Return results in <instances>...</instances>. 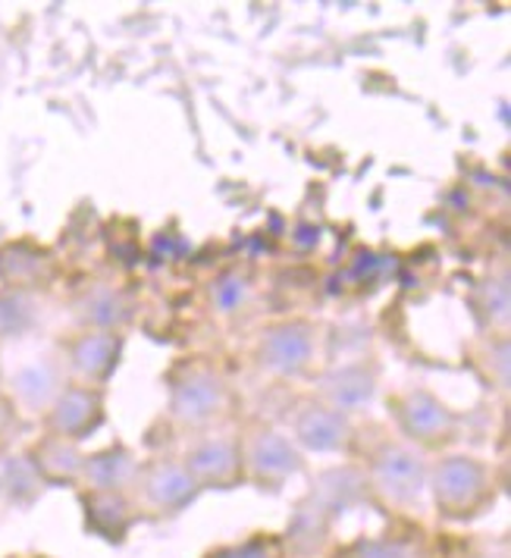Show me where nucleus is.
I'll list each match as a JSON object with an SVG mask.
<instances>
[{
    "label": "nucleus",
    "mask_w": 511,
    "mask_h": 558,
    "mask_svg": "<svg viewBox=\"0 0 511 558\" xmlns=\"http://www.w3.org/2000/svg\"><path fill=\"white\" fill-rule=\"evenodd\" d=\"M232 386L220 367L202 357H188L170 374V399L167 414L170 421L188 433L227 427L232 414Z\"/></svg>",
    "instance_id": "3"
},
{
    "label": "nucleus",
    "mask_w": 511,
    "mask_h": 558,
    "mask_svg": "<svg viewBox=\"0 0 511 558\" xmlns=\"http://www.w3.org/2000/svg\"><path fill=\"white\" fill-rule=\"evenodd\" d=\"M285 433L305 456H339L358 442L355 421L327 402H320L317 396H307L292 408Z\"/></svg>",
    "instance_id": "9"
},
{
    "label": "nucleus",
    "mask_w": 511,
    "mask_h": 558,
    "mask_svg": "<svg viewBox=\"0 0 511 558\" xmlns=\"http://www.w3.org/2000/svg\"><path fill=\"white\" fill-rule=\"evenodd\" d=\"M389 417L399 439L427 452H442L459 439L461 417L436 392L424 386L399 389L389 396Z\"/></svg>",
    "instance_id": "5"
},
{
    "label": "nucleus",
    "mask_w": 511,
    "mask_h": 558,
    "mask_svg": "<svg viewBox=\"0 0 511 558\" xmlns=\"http://www.w3.org/2000/svg\"><path fill=\"white\" fill-rule=\"evenodd\" d=\"M82 461H85V452H82L78 442L60 439V436H51V433H45L28 449V464L38 471L41 481L48 483H73V486H78Z\"/></svg>",
    "instance_id": "15"
},
{
    "label": "nucleus",
    "mask_w": 511,
    "mask_h": 558,
    "mask_svg": "<svg viewBox=\"0 0 511 558\" xmlns=\"http://www.w3.org/2000/svg\"><path fill=\"white\" fill-rule=\"evenodd\" d=\"M205 558H285V546H282L280 536L255 533V536H248V539L217 546V549H210Z\"/></svg>",
    "instance_id": "18"
},
{
    "label": "nucleus",
    "mask_w": 511,
    "mask_h": 558,
    "mask_svg": "<svg viewBox=\"0 0 511 558\" xmlns=\"http://www.w3.org/2000/svg\"><path fill=\"white\" fill-rule=\"evenodd\" d=\"M104 417H107L104 389L66 380L53 392L51 402L45 408V433L82 446L92 433L101 430Z\"/></svg>",
    "instance_id": "11"
},
{
    "label": "nucleus",
    "mask_w": 511,
    "mask_h": 558,
    "mask_svg": "<svg viewBox=\"0 0 511 558\" xmlns=\"http://www.w3.org/2000/svg\"><path fill=\"white\" fill-rule=\"evenodd\" d=\"M374 392H377V371L367 361L330 367L317 377V386H314V396L320 402H327L349 417H355L361 408L370 405Z\"/></svg>",
    "instance_id": "12"
},
{
    "label": "nucleus",
    "mask_w": 511,
    "mask_h": 558,
    "mask_svg": "<svg viewBox=\"0 0 511 558\" xmlns=\"http://www.w3.org/2000/svg\"><path fill=\"white\" fill-rule=\"evenodd\" d=\"M129 496L138 508V518L167 521V518H180L202 496V489L188 477L180 458L154 456L138 461Z\"/></svg>",
    "instance_id": "7"
},
{
    "label": "nucleus",
    "mask_w": 511,
    "mask_h": 558,
    "mask_svg": "<svg viewBox=\"0 0 511 558\" xmlns=\"http://www.w3.org/2000/svg\"><path fill=\"white\" fill-rule=\"evenodd\" d=\"M82 508L88 527L110 543H123L135 521H142L129 493H82Z\"/></svg>",
    "instance_id": "14"
},
{
    "label": "nucleus",
    "mask_w": 511,
    "mask_h": 558,
    "mask_svg": "<svg viewBox=\"0 0 511 558\" xmlns=\"http://www.w3.org/2000/svg\"><path fill=\"white\" fill-rule=\"evenodd\" d=\"M123 332L82 327L63 342V371L70 383L104 389L123 361Z\"/></svg>",
    "instance_id": "10"
},
{
    "label": "nucleus",
    "mask_w": 511,
    "mask_h": 558,
    "mask_svg": "<svg viewBox=\"0 0 511 558\" xmlns=\"http://www.w3.org/2000/svg\"><path fill=\"white\" fill-rule=\"evenodd\" d=\"M427 502L446 524H471L496 506V471L467 452H439L427 468Z\"/></svg>",
    "instance_id": "1"
},
{
    "label": "nucleus",
    "mask_w": 511,
    "mask_h": 558,
    "mask_svg": "<svg viewBox=\"0 0 511 558\" xmlns=\"http://www.w3.org/2000/svg\"><path fill=\"white\" fill-rule=\"evenodd\" d=\"M182 468L198 483V489H235L242 477V449L239 430L214 427V430L192 433L182 449Z\"/></svg>",
    "instance_id": "8"
},
{
    "label": "nucleus",
    "mask_w": 511,
    "mask_h": 558,
    "mask_svg": "<svg viewBox=\"0 0 511 558\" xmlns=\"http://www.w3.org/2000/svg\"><path fill=\"white\" fill-rule=\"evenodd\" d=\"M13 427H16V402L0 389V442L10 439Z\"/></svg>",
    "instance_id": "19"
},
{
    "label": "nucleus",
    "mask_w": 511,
    "mask_h": 558,
    "mask_svg": "<svg viewBox=\"0 0 511 558\" xmlns=\"http://www.w3.org/2000/svg\"><path fill=\"white\" fill-rule=\"evenodd\" d=\"M342 558H421L417 546L405 536H361L342 549Z\"/></svg>",
    "instance_id": "17"
},
{
    "label": "nucleus",
    "mask_w": 511,
    "mask_h": 558,
    "mask_svg": "<svg viewBox=\"0 0 511 558\" xmlns=\"http://www.w3.org/2000/svg\"><path fill=\"white\" fill-rule=\"evenodd\" d=\"M320 327L307 317H282L260 327L252 345V361L264 377L305 380L317 371Z\"/></svg>",
    "instance_id": "4"
},
{
    "label": "nucleus",
    "mask_w": 511,
    "mask_h": 558,
    "mask_svg": "<svg viewBox=\"0 0 511 558\" xmlns=\"http://www.w3.org/2000/svg\"><path fill=\"white\" fill-rule=\"evenodd\" d=\"M242 477L257 489H282L299 474H305L307 456L292 442V436L267 421H255L239 430Z\"/></svg>",
    "instance_id": "6"
},
{
    "label": "nucleus",
    "mask_w": 511,
    "mask_h": 558,
    "mask_svg": "<svg viewBox=\"0 0 511 558\" xmlns=\"http://www.w3.org/2000/svg\"><path fill=\"white\" fill-rule=\"evenodd\" d=\"M430 458L399 436H386L364 456L367 493L396 514H421L427 502Z\"/></svg>",
    "instance_id": "2"
},
{
    "label": "nucleus",
    "mask_w": 511,
    "mask_h": 558,
    "mask_svg": "<svg viewBox=\"0 0 511 558\" xmlns=\"http://www.w3.org/2000/svg\"><path fill=\"white\" fill-rule=\"evenodd\" d=\"M78 311V320H82V327H101V330H120L123 327L117 324V317L126 324L129 317H132V311H129V299L123 289H117V286H88L82 295H78L76 302Z\"/></svg>",
    "instance_id": "16"
},
{
    "label": "nucleus",
    "mask_w": 511,
    "mask_h": 558,
    "mask_svg": "<svg viewBox=\"0 0 511 558\" xmlns=\"http://www.w3.org/2000/svg\"><path fill=\"white\" fill-rule=\"evenodd\" d=\"M138 471V458L126 446H110L101 452H92L82 461V493H129Z\"/></svg>",
    "instance_id": "13"
}]
</instances>
